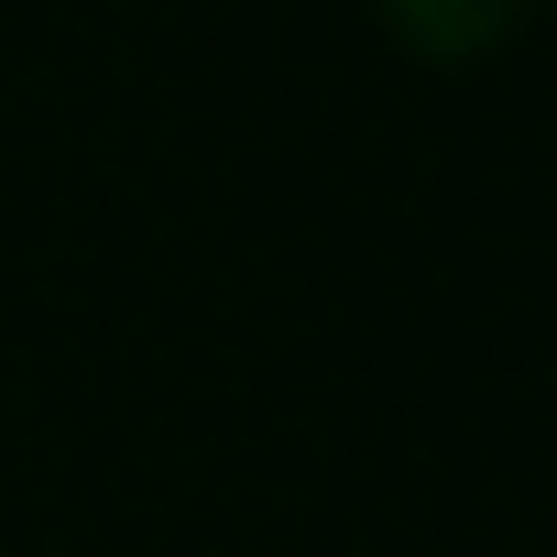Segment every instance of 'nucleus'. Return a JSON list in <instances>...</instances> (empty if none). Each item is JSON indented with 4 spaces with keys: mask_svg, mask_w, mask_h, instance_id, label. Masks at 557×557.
I'll return each mask as SVG.
<instances>
[{
    "mask_svg": "<svg viewBox=\"0 0 557 557\" xmlns=\"http://www.w3.org/2000/svg\"><path fill=\"white\" fill-rule=\"evenodd\" d=\"M383 23L416 45V55H481L524 23V0H383Z\"/></svg>",
    "mask_w": 557,
    "mask_h": 557,
    "instance_id": "1",
    "label": "nucleus"
}]
</instances>
